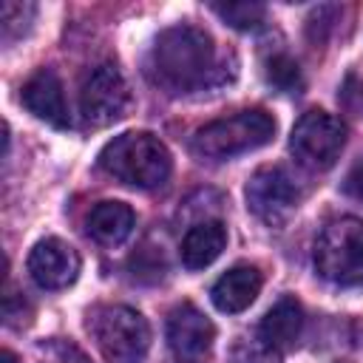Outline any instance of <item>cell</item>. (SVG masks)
I'll return each mask as SVG.
<instances>
[{
  "label": "cell",
  "instance_id": "6da1fadb",
  "mask_svg": "<svg viewBox=\"0 0 363 363\" xmlns=\"http://www.w3.org/2000/svg\"><path fill=\"white\" fill-rule=\"evenodd\" d=\"M145 74L156 88L173 96L204 91L230 79V74L221 68L213 37L204 28L184 23L159 31L147 51Z\"/></svg>",
  "mask_w": 363,
  "mask_h": 363
},
{
  "label": "cell",
  "instance_id": "7a4b0ae2",
  "mask_svg": "<svg viewBox=\"0 0 363 363\" xmlns=\"http://www.w3.org/2000/svg\"><path fill=\"white\" fill-rule=\"evenodd\" d=\"M99 167L108 176L119 179L122 184L153 190L167 182L173 170V159L159 136L147 130H128L113 136L99 150Z\"/></svg>",
  "mask_w": 363,
  "mask_h": 363
},
{
  "label": "cell",
  "instance_id": "3957f363",
  "mask_svg": "<svg viewBox=\"0 0 363 363\" xmlns=\"http://www.w3.org/2000/svg\"><path fill=\"white\" fill-rule=\"evenodd\" d=\"M272 133H275V119L261 108H247V111L213 119L204 128H199L196 136L190 139V150L199 159L224 162V159H233L238 153L267 145Z\"/></svg>",
  "mask_w": 363,
  "mask_h": 363
},
{
  "label": "cell",
  "instance_id": "277c9868",
  "mask_svg": "<svg viewBox=\"0 0 363 363\" xmlns=\"http://www.w3.org/2000/svg\"><path fill=\"white\" fill-rule=\"evenodd\" d=\"M88 332L108 363H142L150 349L147 320L125 303H102L88 312Z\"/></svg>",
  "mask_w": 363,
  "mask_h": 363
},
{
  "label": "cell",
  "instance_id": "5b68a950",
  "mask_svg": "<svg viewBox=\"0 0 363 363\" xmlns=\"http://www.w3.org/2000/svg\"><path fill=\"white\" fill-rule=\"evenodd\" d=\"M315 269L323 281L335 286L363 284V221L354 216H340L329 221L312 250Z\"/></svg>",
  "mask_w": 363,
  "mask_h": 363
},
{
  "label": "cell",
  "instance_id": "8992f818",
  "mask_svg": "<svg viewBox=\"0 0 363 363\" xmlns=\"http://www.w3.org/2000/svg\"><path fill=\"white\" fill-rule=\"evenodd\" d=\"M343 145H346V125L335 113L320 108L301 113L289 136L292 156L309 170H329L337 162Z\"/></svg>",
  "mask_w": 363,
  "mask_h": 363
},
{
  "label": "cell",
  "instance_id": "52a82bcc",
  "mask_svg": "<svg viewBox=\"0 0 363 363\" xmlns=\"http://www.w3.org/2000/svg\"><path fill=\"white\" fill-rule=\"evenodd\" d=\"M244 196H247L250 213L258 221H264L267 227L286 224L292 218V213L298 210V204H301V187L289 176V170L281 167V164L258 167L250 176L247 187H244Z\"/></svg>",
  "mask_w": 363,
  "mask_h": 363
},
{
  "label": "cell",
  "instance_id": "ba28073f",
  "mask_svg": "<svg viewBox=\"0 0 363 363\" xmlns=\"http://www.w3.org/2000/svg\"><path fill=\"white\" fill-rule=\"evenodd\" d=\"M130 108V88L113 62H99L85 71L79 85V113L88 125L105 128L122 119Z\"/></svg>",
  "mask_w": 363,
  "mask_h": 363
},
{
  "label": "cell",
  "instance_id": "9c48e42d",
  "mask_svg": "<svg viewBox=\"0 0 363 363\" xmlns=\"http://www.w3.org/2000/svg\"><path fill=\"white\" fill-rule=\"evenodd\" d=\"M28 275L43 289H65L79 275V255L62 238H43L28 252Z\"/></svg>",
  "mask_w": 363,
  "mask_h": 363
},
{
  "label": "cell",
  "instance_id": "30bf717a",
  "mask_svg": "<svg viewBox=\"0 0 363 363\" xmlns=\"http://www.w3.org/2000/svg\"><path fill=\"white\" fill-rule=\"evenodd\" d=\"M213 340L216 326L199 306H193L190 301L173 306V312L167 315V343L176 357L196 360L213 346Z\"/></svg>",
  "mask_w": 363,
  "mask_h": 363
},
{
  "label": "cell",
  "instance_id": "8fae6325",
  "mask_svg": "<svg viewBox=\"0 0 363 363\" xmlns=\"http://www.w3.org/2000/svg\"><path fill=\"white\" fill-rule=\"evenodd\" d=\"M20 99L26 105V111L34 113L43 122H48L54 128H68L71 125L62 82L51 68H40L37 74H31L26 79L23 91H20Z\"/></svg>",
  "mask_w": 363,
  "mask_h": 363
},
{
  "label": "cell",
  "instance_id": "7c38bea8",
  "mask_svg": "<svg viewBox=\"0 0 363 363\" xmlns=\"http://www.w3.org/2000/svg\"><path fill=\"white\" fill-rule=\"evenodd\" d=\"M261 284H264V278H261V269L258 267H252V264H235V267H230L213 284L210 298H213L216 309L235 315V312H244L258 298Z\"/></svg>",
  "mask_w": 363,
  "mask_h": 363
},
{
  "label": "cell",
  "instance_id": "4fadbf2b",
  "mask_svg": "<svg viewBox=\"0 0 363 363\" xmlns=\"http://www.w3.org/2000/svg\"><path fill=\"white\" fill-rule=\"evenodd\" d=\"M301 329H303V309L292 295H284L278 303H272L258 323V335L278 352L292 349L301 337Z\"/></svg>",
  "mask_w": 363,
  "mask_h": 363
},
{
  "label": "cell",
  "instance_id": "5bb4252c",
  "mask_svg": "<svg viewBox=\"0 0 363 363\" xmlns=\"http://www.w3.org/2000/svg\"><path fill=\"white\" fill-rule=\"evenodd\" d=\"M224 244H227V227L218 218L199 221L182 238V264L187 269H204L221 255Z\"/></svg>",
  "mask_w": 363,
  "mask_h": 363
},
{
  "label": "cell",
  "instance_id": "9a60e30c",
  "mask_svg": "<svg viewBox=\"0 0 363 363\" xmlns=\"http://www.w3.org/2000/svg\"><path fill=\"white\" fill-rule=\"evenodd\" d=\"M88 235L102 244V247H116L122 244L136 224L133 210L125 201H99L94 204V210L88 213Z\"/></svg>",
  "mask_w": 363,
  "mask_h": 363
},
{
  "label": "cell",
  "instance_id": "2e32d148",
  "mask_svg": "<svg viewBox=\"0 0 363 363\" xmlns=\"http://www.w3.org/2000/svg\"><path fill=\"white\" fill-rule=\"evenodd\" d=\"M264 77L272 88H278L281 94H301L303 88V77H301V68L292 57L286 54H275L267 60V68H264Z\"/></svg>",
  "mask_w": 363,
  "mask_h": 363
},
{
  "label": "cell",
  "instance_id": "e0dca14e",
  "mask_svg": "<svg viewBox=\"0 0 363 363\" xmlns=\"http://www.w3.org/2000/svg\"><path fill=\"white\" fill-rule=\"evenodd\" d=\"M213 11L224 23H230L233 28H241V31L258 28L267 17V9L261 3H213Z\"/></svg>",
  "mask_w": 363,
  "mask_h": 363
},
{
  "label": "cell",
  "instance_id": "ac0fdd59",
  "mask_svg": "<svg viewBox=\"0 0 363 363\" xmlns=\"http://www.w3.org/2000/svg\"><path fill=\"white\" fill-rule=\"evenodd\" d=\"M230 363H281V352L269 346L261 335L241 337L230 352Z\"/></svg>",
  "mask_w": 363,
  "mask_h": 363
},
{
  "label": "cell",
  "instance_id": "d6986e66",
  "mask_svg": "<svg viewBox=\"0 0 363 363\" xmlns=\"http://www.w3.org/2000/svg\"><path fill=\"white\" fill-rule=\"evenodd\" d=\"M37 360L40 363H91V357L79 346H74L71 340H62V337L45 340L37 349Z\"/></svg>",
  "mask_w": 363,
  "mask_h": 363
},
{
  "label": "cell",
  "instance_id": "ffe728a7",
  "mask_svg": "<svg viewBox=\"0 0 363 363\" xmlns=\"http://www.w3.org/2000/svg\"><path fill=\"white\" fill-rule=\"evenodd\" d=\"M31 17H34V6H31V3H14V0H6V3L0 6L3 37H6V40H11L14 34H20Z\"/></svg>",
  "mask_w": 363,
  "mask_h": 363
},
{
  "label": "cell",
  "instance_id": "44dd1931",
  "mask_svg": "<svg viewBox=\"0 0 363 363\" xmlns=\"http://www.w3.org/2000/svg\"><path fill=\"white\" fill-rule=\"evenodd\" d=\"M3 318L9 326H26L28 323V303L14 289H6V295H3Z\"/></svg>",
  "mask_w": 363,
  "mask_h": 363
},
{
  "label": "cell",
  "instance_id": "7402d4cb",
  "mask_svg": "<svg viewBox=\"0 0 363 363\" xmlns=\"http://www.w3.org/2000/svg\"><path fill=\"white\" fill-rule=\"evenodd\" d=\"M343 193L363 204V162H357V164L346 173V179H343Z\"/></svg>",
  "mask_w": 363,
  "mask_h": 363
},
{
  "label": "cell",
  "instance_id": "603a6c76",
  "mask_svg": "<svg viewBox=\"0 0 363 363\" xmlns=\"http://www.w3.org/2000/svg\"><path fill=\"white\" fill-rule=\"evenodd\" d=\"M0 363H20V360H17V354L11 349H3L0 352Z\"/></svg>",
  "mask_w": 363,
  "mask_h": 363
},
{
  "label": "cell",
  "instance_id": "cb8c5ba5",
  "mask_svg": "<svg viewBox=\"0 0 363 363\" xmlns=\"http://www.w3.org/2000/svg\"><path fill=\"white\" fill-rule=\"evenodd\" d=\"M184 363H193V360H184Z\"/></svg>",
  "mask_w": 363,
  "mask_h": 363
}]
</instances>
